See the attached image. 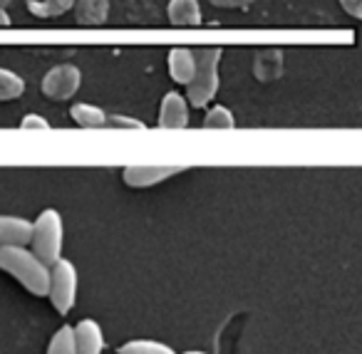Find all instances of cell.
I'll use <instances>...</instances> for the list:
<instances>
[{
	"label": "cell",
	"mask_w": 362,
	"mask_h": 354,
	"mask_svg": "<svg viewBox=\"0 0 362 354\" xmlns=\"http://www.w3.org/2000/svg\"><path fill=\"white\" fill-rule=\"evenodd\" d=\"M25 92V80L18 72L0 67V102H11Z\"/></svg>",
	"instance_id": "2e32d148"
},
{
	"label": "cell",
	"mask_w": 362,
	"mask_h": 354,
	"mask_svg": "<svg viewBox=\"0 0 362 354\" xmlns=\"http://www.w3.org/2000/svg\"><path fill=\"white\" fill-rule=\"evenodd\" d=\"M47 354H77L75 327H70V324H62V327L52 334L50 344H47Z\"/></svg>",
	"instance_id": "e0dca14e"
},
{
	"label": "cell",
	"mask_w": 362,
	"mask_h": 354,
	"mask_svg": "<svg viewBox=\"0 0 362 354\" xmlns=\"http://www.w3.org/2000/svg\"><path fill=\"white\" fill-rule=\"evenodd\" d=\"M75 16L80 25H102L110 16V0H77Z\"/></svg>",
	"instance_id": "7c38bea8"
},
{
	"label": "cell",
	"mask_w": 362,
	"mask_h": 354,
	"mask_svg": "<svg viewBox=\"0 0 362 354\" xmlns=\"http://www.w3.org/2000/svg\"><path fill=\"white\" fill-rule=\"evenodd\" d=\"M21 126L25 131H35V129L47 131V129H50V122H47L45 117H40V114H28L25 119L21 122Z\"/></svg>",
	"instance_id": "d6986e66"
},
{
	"label": "cell",
	"mask_w": 362,
	"mask_h": 354,
	"mask_svg": "<svg viewBox=\"0 0 362 354\" xmlns=\"http://www.w3.org/2000/svg\"><path fill=\"white\" fill-rule=\"evenodd\" d=\"M77 354H102L105 352V332L95 319H80L75 327Z\"/></svg>",
	"instance_id": "9c48e42d"
},
{
	"label": "cell",
	"mask_w": 362,
	"mask_h": 354,
	"mask_svg": "<svg viewBox=\"0 0 362 354\" xmlns=\"http://www.w3.org/2000/svg\"><path fill=\"white\" fill-rule=\"evenodd\" d=\"M184 354H209V352H202V349H189V352H184Z\"/></svg>",
	"instance_id": "cb8c5ba5"
},
{
	"label": "cell",
	"mask_w": 362,
	"mask_h": 354,
	"mask_svg": "<svg viewBox=\"0 0 362 354\" xmlns=\"http://www.w3.org/2000/svg\"><path fill=\"white\" fill-rule=\"evenodd\" d=\"M187 169V164H132L122 171V179L132 189H149Z\"/></svg>",
	"instance_id": "8992f818"
},
{
	"label": "cell",
	"mask_w": 362,
	"mask_h": 354,
	"mask_svg": "<svg viewBox=\"0 0 362 354\" xmlns=\"http://www.w3.org/2000/svg\"><path fill=\"white\" fill-rule=\"evenodd\" d=\"M82 85V72L75 65H57L42 77V95L47 100H72Z\"/></svg>",
	"instance_id": "5b68a950"
},
{
	"label": "cell",
	"mask_w": 362,
	"mask_h": 354,
	"mask_svg": "<svg viewBox=\"0 0 362 354\" xmlns=\"http://www.w3.org/2000/svg\"><path fill=\"white\" fill-rule=\"evenodd\" d=\"M0 270L16 278L30 295L47 297L50 290V265L40 260L28 245H3L0 248Z\"/></svg>",
	"instance_id": "6da1fadb"
},
{
	"label": "cell",
	"mask_w": 362,
	"mask_h": 354,
	"mask_svg": "<svg viewBox=\"0 0 362 354\" xmlns=\"http://www.w3.org/2000/svg\"><path fill=\"white\" fill-rule=\"evenodd\" d=\"M33 220L23 216H0V248L3 245H30Z\"/></svg>",
	"instance_id": "ba28073f"
},
{
	"label": "cell",
	"mask_w": 362,
	"mask_h": 354,
	"mask_svg": "<svg viewBox=\"0 0 362 354\" xmlns=\"http://www.w3.org/2000/svg\"><path fill=\"white\" fill-rule=\"evenodd\" d=\"M189 124V102L179 92H166L159 107L161 129H184Z\"/></svg>",
	"instance_id": "52a82bcc"
},
{
	"label": "cell",
	"mask_w": 362,
	"mask_h": 354,
	"mask_svg": "<svg viewBox=\"0 0 362 354\" xmlns=\"http://www.w3.org/2000/svg\"><path fill=\"white\" fill-rule=\"evenodd\" d=\"M70 117L77 126H85V129H102L110 124V117L95 105H72Z\"/></svg>",
	"instance_id": "4fadbf2b"
},
{
	"label": "cell",
	"mask_w": 362,
	"mask_h": 354,
	"mask_svg": "<svg viewBox=\"0 0 362 354\" xmlns=\"http://www.w3.org/2000/svg\"><path fill=\"white\" fill-rule=\"evenodd\" d=\"M214 8H223V11H246L251 8L253 0H209Z\"/></svg>",
	"instance_id": "ffe728a7"
},
{
	"label": "cell",
	"mask_w": 362,
	"mask_h": 354,
	"mask_svg": "<svg viewBox=\"0 0 362 354\" xmlns=\"http://www.w3.org/2000/svg\"><path fill=\"white\" fill-rule=\"evenodd\" d=\"M166 16H169L171 25H179V28L202 25V6H199V0H169Z\"/></svg>",
	"instance_id": "8fae6325"
},
{
	"label": "cell",
	"mask_w": 362,
	"mask_h": 354,
	"mask_svg": "<svg viewBox=\"0 0 362 354\" xmlns=\"http://www.w3.org/2000/svg\"><path fill=\"white\" fill-rule=\"evenodd\" d=\"M169 75L176 85H189L197 75V52L189 47H174L169 52Z\"/></svg>",
	"instance_id": "30bf717a"
},
{
	"label": "cell",
	"mask_w": 362,
	"mask_h": 354,
	"mask_svg": "<svg viewBox=\"0 0 362 354\" xmlns=\"http://www.w3.org/2000/svg\"><path fill=\"white\" fill-rule=\"evenodd\" d=\"M62 238H65V228H62L60 211L45 208L37 216L35 223H33V238H30L33 253L52 268L62 258Z\"/></svg>",
	"instance_id": "3957f363"
},
{
	"label": "cell",
	"mask_w": 362,
	"mask_h": 354,
	"mask_svg": "<svg viewBox=\"0 0 362 354\" xmlns=\"http://www.w3.org/2000/svg\"><path fill=\"white\" fill-rule=\"evenodd\" d=\"M117 354H176L169 344L156 342V339H129L124 342Z\"/></svg>",
	"instance_id": "9a60e30c"
},
{
	"label": "cell",
	"mask_w": 362,
	"mask_h": 354,
	"mask_svg": "<svg viewBox=\"0 0 362 354\" xmlns=\"http://www.w3.org/2000/svg\"><path fill=\"white\" fill-rule=\"evenodd\" d=\"M75 3L77 0H30L28 11L37 18H57V16H65L67 11H72Z\"/></svg>",
	"instance_id": "5bb4252c"
},
{
	"label": "cell",
	"mask_w": 362,
	"mask_h": 354,
	"mask_svg": "<svg viewBox=\"0 0 362 354\" xmlns=\"http://www.w3.org/2000/svg\"><path fill=\"white\" fill-rule=\"evenodd\" d=\"M110 124L115 129H144V124L132 119V117H110Z\"/></svg>",
	"instance_id": "44dd1931"
},
{
	"label": "cell",
	"mask_w": 362,
	"mask_h": 354,
	"mask_svg": "<svg viewBox=\"0 0 362 354\" xmlns=\"http://www.w3.org/2000/svg\"><path fill=\"white\" fill-rule=\"evenodd\" d=\"M340 6H342V11H345L347 16L362 20V0H340Z\"/></svg>",
	"instance_id": "7402d4cb"
},
{
	"label": "cell",
	"mask_w": 362,
	"mask_h": 354,
	"mask_svg": "<svg viewBox=\"0 0 362 354\" xmlns=\"http://www.w3.org/2000/svg\"><path fill=\"white\" fill-rule=\"evenodd\" d=\"M50 305L60 314H67L75 307L77 300V268L70 260L60 258L50 268V290H47Z\"/></svg>",
	"instance_id": "277c9868"
},
{
	"label": "cell",
	"mask_w": 362,
	"mask_h": 354,
	"mask_svg": "<svg viewBox=\"0 0 362 354\" xmlns=\"http://www.w3.org/2000/svg\"><path fill=\"white\" fill-rule=\"evenodd\" d=\"M11 3H16V0H0V6H3V8L11 6Z\"/></svg>",
	"instance_id": "d4e9b609"
},
{
	"label": "cell",
	"mask_w": 362,
	"mask_h": 354,
	"mask_svg": "<svg viewBox=\"0 0 362 354\" xmlns=\"http://www.w3.org/2000/svg\"><path fill=\"white\" fill-rule=\"evenodd\" d=\"M221 47H199L197 50V75L187 85V100L192 107L202 110L216 97L218 92V62H221Z\"/></svg>",
	"instance_id": "7a4b0ae2"
},
{
	"label": "cell",
	"mask_w": 362,
	"mask_h": 354,
	"mask_svg": "<svg viewBox=\"0 0 362 354\" xmlns=\"http://www.w3.org/2000/svg\"><path fill=\"white\" fill-rule=\"evenodd\" d=\"M204 126H206V129H233V126H236V119H233V114H231L228 107L216 105L206 112V117H204Z\"/></svg>",
	"instance_id": "ac0fdd59"
},
{
	"label": "cell",
	"mask_w": 362,
	"mask_h": 354,
	"mask_svg": "<svg viewBox=\"0 0 362 354\" xmlns=\"http://www.w3.org/2000/svg\"><path fill=\"white\" fill-rule=\"evenodd\" d=\"M11 23L13 20H11V16H8V11L3 6H0V28H8Z\"/></svg>",
	"instance_id": "603a6c76"
}]
</instances>
